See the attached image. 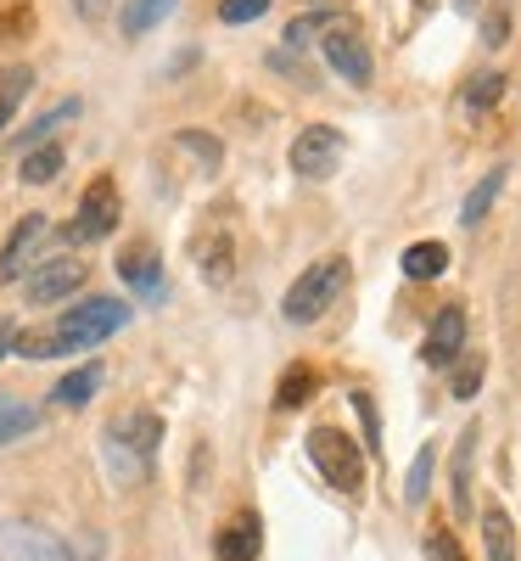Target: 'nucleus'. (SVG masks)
<instances>
[{"instance_id":"nucleus-11","label":"nucleus","mask_w":521,"mask_h":561,"mask_svg":"<svg viewBox=\"0 0 521 561\" xmlns=\"http://www.w3.org/2000/svg\"><path fill=\"white\" fill-rule=\"evenodd\" d=\"M118 275L129 280V287L140 293V298H163V264H158V253L152 248H129L124 259H118Z\"/></svg>"},{"instance_id":"nucleus-2","label":"nucleus","mask_w":521,"mask_h":561,"mask_svg":"<svg viewBox=\"0 0 521 561\" xmlns=\"http://www.w3.org/2000/svg\"><path fill=\"white\" fill-rule=\"evenodd\" d=\"M343 287H348V259L331 253V259L309 264V270L292 280V293H287V304H280V309H287V320H292V325H309V320H320L331 304H337V293H343Z\"/></svg>"},{"instance_id":"nucleus-23","label":"nucleus","mask_w":521,"mask_h":561,"mask_svg":"<svg viewBox=\"0 0 521 561\" xmlns=\"http://www.w3.org/2000/svg\"><path fill=\"white\" fill-rule=\"evenodd\" d=\"M57 174H62V147H39V152L23 158V180L28 185H51Z\"/></svg>"},{"instance_id":"nucleus-26","label":"nucleus","mask_w":521,"mask_h":561,"mask_svg":"<svg viewBox=\"0 0 521 561\" xmlns=\"http://www.w3.org/2000/svg\"><path fill=\"white\" fill-rule=\"evenodd\" d=\"M197 253H202V275L208 280H230V242L224 237H208Z\"/></svg>"},{"instance_id":"nucleus-28","label":"nucleus","mask_w":521,"mask_h":561,"mask_svg":"<svg viewBox=\"0 0 521 561\" xmlns=\"http://www.w3.org/2000/svg\"><path fill=\"white\" fill-rule=\"evenodd\" d=\"M426 483H432V449H420V455H415L409 483H404V500H409V505H420V500H426Z\"/></svg>"},{"instance_id":"nucleus-7","label":"nucleus","mask_w":521,"mask_h":561,"mask_svg":"<svg viewBox=\"0 0 521 561\" xmlns=\"http://www.w3.org/2000/svg\"><path fill=\"white\" fill-rule=\"evenodd\" d=\"M0 556L7 561H73V550L57 534H45L34 523H7L0 528Z\"/></svg>"},{"instance_id":"nucleus-27","label":"nucleus","mask_w":521,"mask_h":561,"mask_svg":"<svg viewBox=\"0 0 521 561\" xmlns=\"http://www.w3.org/2000/svg\"><path fill=\"white\" fill-rule=\"evenodd\" d=\"M68 118H79V102H62V107H51L39 124H28V135H23V147H34V140H45V135H57V124H68Z\"/></svg>"},{"instance_id":"nucleus-14","label":"nucleus","mask_w":521,"mask_h":561,"mask_svg":"<svg viewBox=\"0 0 521 561\" xmlns=\"http://www.w3.org/2000/svg\"><path fill=\"white\" fill-rule=\"evenodd\" d=\"M180 7V0H124V12H118V28L124 39H140V34H152L169 12Z\"/></svg>"},{"instance_id":"nucleus-35","label":"nucleus","mask_w":521,"mask_h":561,"mask_svg":"<svg viewBox=\"0 0 521 561\" xmlns=\"http://www.w3.org/2000/svg\"><path fill=\"white\" fill-rule=\"evenodd\" d=\"M415 7H420V12H426V7H432V0H415Z\"/></svg>"},{"instance_id":"nucleus-17","label":"nucleus","mask_w":521,"mask_h":561,"mask_svg":"<svg viewBox=\"0 0 521 561\" xmlns=\"http://www.w3.org/2000/svg\"><path fill=\"white\" fill-rule=\"evenodd\" d=\"M449 270V248L443 242H415V248H404V275L409 280H432V275H443Z\"/></svg>"},{"instance_id":"nucleus-21","label":"nucleus","mask_w":521,"mask_h":561,"mask_svg":"<svg viewBox=\"0 0 521 561\" xmlns=\"http://www.w3.org/2000/svg\"><path fill=\"white\" fill-rule=\"evenodd\" d=\"M499 185H505V169H488V174H483V185H477V192L465 197L460 219H465V225H477V219H483V214L494 208V197H499Z\"/></svg>"},{"instance_id":"nucleus-31","label":"nucleus","mask_w":521,"mask_h":561,"mask_svg":"<svg viewBox=\"0 0 521 561\" xmlns=\"http://www.w3.org/2000/svg\"><path fill=\"white\" fill-rule=\"evenodd\" d=\"M28 23H34V7H23V0H18V7H12V0L0 7V34H7V39H18Z\"/></svg>"},{"instance_id":"nucleus-33","label":"nucleus","mask_w":521,"mask_h":561,"mask_svg":"<svg viewBox=\"0 0 521 561\" xmlns=\"http://www.w3.org/2000/svg\"><path fill=\"white\" fill-rule=\"evenodd\" d=\"M354 410H359L364 438H370V449H375V444H382V427H375V404H370V393H354Z\"/></svg>"},{"instance_id":"nucleus-24","label":"nucleus","mask_w":521,"mask_h":561,"mask_svg":"<svg viewBox=\"0 0 521 561\" xmlns=\"http://www.w3.org/2000/svg\"><path fill=\"white\" fill-rule=\"evenodd\" d=\"M34 427H39V415L28 404H7V399H0V444H12V438H23Z\"/></svg>"},{"instance_id":"nucleus-4","label":"nucleus","mask_w":521,"mask_h":561,"mask_svg":"<svg viewBox=\"0 0 521 561\" xmlns=\"http://www.w3.org/2000/svg\"><path fill=\"white\" fill-rule=\"evenodd\" d=\"M320 45H325V62L337 68L348 84H370V45H364L359 23L331 18V23H325V34H320Z\"/></svg>"},{"instance_id":"nucleus-9","label":"nucleus","mask_w":521,"mask_h":561,"mask_svg":"<svg viewBox=\"0 0 521 561\" xmlns=\"http://www.w3.org/2000/svg\"><path fill=\"white\" fill-rule=\"evenodd\" d=\"M460 354H465V309L449 304L432 320V332H426V365H454Z\"/></svg>"},{"instance_id":"nucleus-18","label":"nucleus","mask_w":521,"mask_h":561,"mask_svg":"<svg viewBox=\"0 0 521 561\" xmlns=\"http://www.w3.org/2000/svg\"><path fill=\"white\" fill-rule=\"evenodd\" d=\"M483 539H488V561H516V528L499 505L483 511Z\"/></svg>"},{"instance_id":"nucleus-19","label":"nucleus","mask_w":521,"mask_h":561,"mask_svg":"<svg viewBox=\"0 0 521 561\" xmlns=\"http://www.w3.org/2000/svg\"><path fill=\"white\" fill-rule=\"evenodd\" d=\"M28 84H34V73H28V68H0V129H7V124H12V113L23 107Z\"/></svg>"},{"instance_id":"nucleus-12","label":"nucleus","mask_w":521,"mask_h":561,"mask_svg":"<svg viewBox=\"0 0 521 561\" xmlns=\"http://www.w3.org/2000/svg\"><path fill=\"white\" fill-rule=\"evenodd\" d=\"M107 438H113L118 449H135V460L147 466V460H152V449H158V438H163V421H158V415H147V410H140V415L118 421V427H113Z\"/></svg>"},{"instance_id":"nucleus-25","label":"nucleus","mask_w":521,"mask_h":561,"mask_svg":"<svg viewBox=\"0 0 521 561\" xmlns=\"http://www.w3.org/2000/svg\"><path fill=\"white\" fill-rule=\"evenodd\" d=\"M499 96H505V73H477V79L465 84V107H471V113H483V107H494Z\"/></svg>"},{"instance_id":"nucleus-13","label":"nucleus","mask_w":521,"mask_h":561,"mask_svg":"<svg viewBox=\"0 0 521 561\" xmlns=\"http://www.w3.org/2000/svg\"><path fill=\"white\" fill-rule=\"evenodd\" d=\"M219 561H253L258 550H264V534H258V517H235V523H224V534H219Z\"/></svg>"},{"instance_id":"nucleus-10","label":"nucleus","mask_w":521,"mask_h":561,"mask_svg":"<svg viewBox=\"0 0 521 561\" xmlns=\"http://www.w3.org/2000/svg\"><path fill=\"white\" fill-rule=\"evenodd\" d=\"M51 237V225H45V214H28L18 230H12V242H7V259H0V280H18L34 259V248Z\"/></svg>"},{"instance_id":"nucleus-32","label":"nucleus","mask_w":521,"mask_h":561,"mask_svg":"<svg viewBox=\"0 0 521 561\" xmlns=\"http://www.w3.org/2000/svg\"><path fill=\"white\" fill-rule=\"evenodd\" d=\"M331 18H292L287 23V45H292V51H303V45L314 39V28H325Z\"/></svg>"},{"instance_id":"nucleus-16","label":"nucleus","mask_w":521,"mask_h":561,"mask_svg":"<svg viewBox=\"0 0 521 561\" xmlns=\"http://www.w3.org/2000/svg\"><path fill=\"white\" fill-rule=\"evenodd\" d=\"M471 455H477V427H465L454 444V511L471 517Z\"/></svg>"},{"instance_id":"nucleus-15","label":"nucleus","mask_w":521,"mask_h":561,"mask_svg":"<svg viewBox=\"0 0 521 561\" xmlns=\"http://www.w3.org/2000/svg\"><path fill=\"white\" fill-rule=\"evenodd\" d=\"M96 388H102V365H79V370H68V377L57 382V404L62 410H79V404H90V399H96Z\"/></svg>"},{"instance_id":"nucleus-22","label":"nucleus","mask_w":521,"mask_h":561,"mask_svg":"<svg viewBox=\"0 0 521 561\" xmlns=\"http://www.w3.org/2000/svg\"><path fill=\"white\" fill-rule=\"evenodd\" d=\"M483 370H488V359L471 348V354H460L454 359V399H477V388H483Z\"/></svg>"},{"instance_id":"nucleus-36","label":"nucleus","mask_w":521,"mask_h":561,"mask_svg":"<svg viewBox=\"0 0 521 561\" xmlns=\"http://www.w3.org/2000/svg\"><path fill=\"white\" fill-rule=\"evenodd\" d=\"M0 354H7V332H0Z\"/></svg>"},{"instance_id":"nucleus-29","label":"nucleus","mask_w":521,"mask_h":561,"mask_svg":"<svg viewBox=\"0 0 521 561\" xmlns=\"http://www.w3.org/2000/svg\"><path fill=\"white\" fill-rule=\"evenodd\" d=\"M269 12V0H219V18L224 23H253Z\"/></svg>"},{"instance_id":"nucleus-8","label":"nucleus","mask_w":521,"mask_h":561,"mask_svg":"<svg viewBox=\"0 0 521 561\" xmlns=\"http://www.w3.org/2000/svg\"><path fill=\"white\" fill-rule=\"evenodd\" d=\"M84 259H45L34 275H28V304H62L84 287Z\"/></svg>"},{"instance_id":"nucleus-6","label":"nucleus","mask_w":521,"mask_h":561,"mask_svg":"<svg viewBox=\"0 0 521 561\" xmlns=\"http://www.w3.org/2000/svg\"><path fill=\"white\" fill-rule=\"evenodd\" d=\"M292 169L303 180H331L343 169V135L331 124H309L298 140H292Z\"/></svg>"},{"instance_id":"nucleus-5","label":"nucleus","mask_w":521,"mask_h":561,"mask_svg":"<svg viewBox=\"0 0 521 561\" xmlns=\"http://www.w3.org/2000/svg\"><path fill=\"white\" fill-rule=\"evenodd\" d=\"M118 230V185L102 174L84 185V203H79V219L68 225V242H102Z\"/></svg>"},{"instance_id":"nucleus-20","label":"nucleus","mask_w":521,"mask_h":561,"mask_svg":"<svg viewBox=\"0 0 521 561\" xmlns=\"http://www.w3.org/2000/svg\"><path fill=\"white\" fill-rule=\"evenodd\" d=\"M309 393H314V365H292L287 377H280L275 404H280V410H298V404H309Z\"/></svg>"},{"instance_id":"nucleus-3","label":"nucleus","mask_w":521,"mask_h":561,"mask_svg":"<svg viewBox=\"0 0 521 561\" xmlns=\"http://www.w3.org/2000/svg\"><path fill=\"white\" fill-rule=\"evenodd\" d=\"M309 460L325 472V483H337L343 494H359V489H364V449H359L348 433L314 427V433H309Z\"/></svg>"},{"instance_id":"nucleus-1","label":"nucleus","mask_w":521,"mask_h":561,"mask_svg":"<svg viewBox=\"0 0 521 561\" xmlns=\"http://www.w3.org/2000/svg\"><path fill=\"white\" fill-rule=\"evenodd\" d=\"M129 325V304H118V298H90V304H73L57 325H51V337H57V354H68V348H96V343H107L113 332H124Z\"/></svg>"},{"instance_id":"nucleus-34","label":"nucleus","mask_w":521,"mask_h":561,"mask_svg":"<svg viewBox=\"0 0 521 561\" xmlns=\"http://www.w3.org/2000/svg\"><path fill=\"white\" fill-rule=\"evenodd\" d=\"M73 12H79V18L90 23V28H96V23L107 18V0H73Z\"/></svg>"},{"instance_id":"nucleus-30","label":"nucleus","mask_w":521,"mask_h":561,"mask_svg":"<svg viewBox=\"0 0 521 561\" xmlns=\"http://www.w3.org/2000/svg\"><path fill=\"white\" fill-rule=\"evenodd\" d=\"M426 550H432V561H465V550H460V539H454L449 528H432V534H426Z\"/></svg>"}]
</instances>
